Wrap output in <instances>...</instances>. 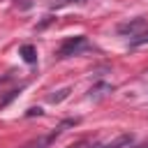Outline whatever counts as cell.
Listing matches in <instances>:
<instances>
[{
  "mask_svg": "<svg viewBox=\"0 0 148 148\" xmlns=\"http://www.w3.org/2000/svg\"><path fill=\"white\" fill-rule=\"evenodd\" d=\"M69 92H72V88H62V90H58V92L49 95V102H51V104H58V102H62V99H65Z\"/></svg>",
  "mask_w": 148,
  "mask_h": 148,
  "instance_id": "6",
  "label": "cell"
},
{
  "mask_svg": "<svg viewBox=\"0 0 148 148\" xmlns=\"http://www.w3.org/2000/svg\"><path fill=\"white\" fill-rule=\"evenodd\" d=\"M74 125H79V120H76V118L62 120V123H60V125H58V127H56L53 132H49L46 136H42V139H37V141L28 143L25 148H49V146H51V143H53V141H56V139H58V136H60V134L65 132V127H74Z\"/></svg>",
  "mask_w": 148,
  "mask_h": 148,
  "instance_id": "2",
  "label": "cell"
},
{
  "mask_svg": "<svg viewBox=\"0 0 148 148\" xmlns=\"http://www.w3.org/2000/svg\"><path fill=\"white\" fill-rule=\"evenodd\" d=\"M86 49H90L88 39H86L83 35H76V37H69V39H65V42L60 44V49H58L56 58H58V60H65V58L79 56V53H81V51H86Z\"/></svg>",
  "mask_w": 148,
  "mask_h": 148,
  "instance_id": "1",
  "label": "cell"
},
{
  "mask_svg": "<svg viewBox=\"0 0 148 148\" xmlns=\"http://www.w3.org/2000/svg\"><path fill=\"white\" fill-rule=\"evenodd\" d=\"M143 25H146V21H143V18H134V21L120 23V25H118V32H120V35H130V37H134V32H136V30H141Z\"/></svg>",
  "mask_w": 148,
  "mask_h": 148,
  "instance_id": "3",
  "label": "cell"
},
{
  "mask_svg": "<svg viewBox=\"0 0 148 148\" xmlns=\"http://www.w3.org/2000/svg\"><path fill=\"white\" fill-rule=\"evenodd\" d=\"M69 2H88V0H56V2L51 5V9H58V7H62V5H69Z\"/></svg>",
  "mask_w": 148,
  "mask_h": 148,
  "instance_id": "8",
  "label": "cell"
},
{
  "mask_svg": "<svg viewBox=\"0 0 148 148\" xmlns=\"http://www.w3.org/2000/svg\"><path fill=\"white\" fill-rule=\"evenodd\" d=\"M113 88L109 86V83H104V81H99V83H95L92 88H90V92H88V97L90 99H102L104 95H109Z\"/></svg>",
  "mask_w": 148,
  "mask_h": 148,
  "instance_id": "4",
  "label": "cell"
},
{
  "mask_svg": "<svg viewBox=\"0 0 148 148\" xmlns=\"http://www.w3.org/2000/svg\"><path fill=\"white\" fill-rule=\"evenodd\" d=\"M139 44H148V32H143V35H136V37L132 39V46H139Z\"/></svg>",
  "mask_w": 148,
  "mask_h": 148,
  "instance_id": "7",
  "label": "cell"
},
{
  "mask_svg": "<svg viewBox=\"0 0 148 148\" xmlns=\"http://www.w3.org/2000/svg\"><path fill=\"white\" fill-rule=\"evenodd\" d=\"M136 148H148V141H143V143H139Z\"/></svg>",
  "mask_w": 148,
  "mask_h": 148,
  "instance_id": "10",
  "label": "cell"
},
{
  "mask_svg": "<svg viewBox=\"0 0 148 148\" xmlns=\"http://www.w3.org/2000/svg\"><path fill=\"white\" fill-rule=\"evenodd\" d=\"M42 113H44V111H42L39 106H32V109H28V113H25V116H28V118H32V116H42Z\"/></svg>",
  "mask_w": 148,
  "mask_h": 148,
  "instance_id": "9",
  "label": "cell"
},
{
  "mask_svg": "<svg viewBox=\"0 0 148 148\" xmlns=\"http://www.w3.org/2000/svg\"><path fill=\"white\" fill-rule=\"evenodd\" d=\"M18 53H21V58H23L28 65H35V62H37V51H35L32 44H23V46L18 49Z\"/></svg>",
  "mask_w": 148,
  "mask_h": 148,
  "instance_id": "5",
  "label": "cell"
}]
</instances>
